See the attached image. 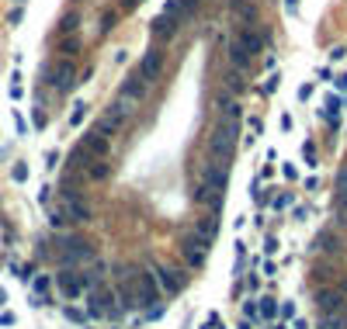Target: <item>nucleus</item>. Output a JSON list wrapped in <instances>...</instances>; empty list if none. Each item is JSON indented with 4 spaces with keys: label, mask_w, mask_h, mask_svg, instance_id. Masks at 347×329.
I'll list each match as a JSON object with an SVG mask.
<instances>
[{
    "label": "nucleus",
    "mask_w": 347,
    "mask_h": 329,
    "mask_svg": "<svg viewBox=\"0 0 347 329\" xmlns=\"http://www.w3.org/2000/svg\"><path fill=\"white\" fill-rule=\"evenodd\" d=\"M215 326H219V316L212 312V316H208V319H205V326H202V329H215Z\"/></svg>",
    "instance_id": "nucleus-28"
},
{
    "label": "nucleus",
    "mask_w": 347,
    "mask_h": 329,
    "mask_svg": "<svg viewBox=\"0 0 347 329\" xmlns=\"http://www.w3.org/2000/svg\"><path fill=\"white\" fill-rule=\"evenodd\" d=\"M337 87H341V90H347V73L341 76V80H337Z\"/></svg>",
    "instance_id": "nucleus-32"
},
{
    "label": "nucleus",
    "mask_w": 347,
    "mask_h": 329,
    "mask_svg": "<svg viewBox=\"0 0 347 329\" xmlns=\"http://www.w3.org/2000/svg\"><path fill=\"white\" fill-rule=\"evenodd\" d=\"M316 246H320L323 253H330V257H334V253H341V239H337V232H334V229L320 232V236H316Z\"/></svg>",
    "instance_id": "nucleus-16"
},
{
    "label": "nucleus",
    "mask_w": 347,
    "mask_h": 329,
    "mask_svg": "<svg viewBox=\"0 0 347 329\" xmlns=\"http://www.w3.org/2000/svg\"><path fill=\"white\" fill-rule=\"evenodd\" d=\"M3 302H7V291H0V305H3Z\"/></svg>",
    "instance_id": "nucleus-34"
},
{
    "label": "nucleus",
    "mask_w": 347,
    "mask_h": 329,
    "mask_svg": "<svg viewBox=\"0 0 347 329\" xmlns=\"http://www.w3.org/2000/svg\"><path fill=\"white\" fill-rule=\"evenodd\" d=\"M115 312H118V305H115V291L97 288V291L90 295V316H115Z\"/></svg>",
    "instance_id": "nucleus-11"
},
{
    "label": "nucleus",
    "mask_w": 347,
    "mask_h": 329,
    "mask_svg": "<svg viewBox=\"0 0 347 329\" xmlns=\"http://www.w3.org/2000/svg\"><path fill=\"white\" fill-rule=\"evenodd\" d=\"M104 156H108V135H104V132H87V135H83V139H80V146H76V153H73V160H76V163H83V160H90V163H94V160H104Z\"/></svg>",
    "instance_id": "nucleus-3"
},
{
    "label": "nucleus",
    "mask_w": 347,
    "mask_h": 329,
    "mask_svg": "<svg viewBox=\"0 0 347 329\" xmlns=\"http://www.w3.org/2000/svg\"><path fill=\"white\" fill-rule=\"evenodd\" d=\"M208 250H212V239H208L198 225H191V229L181 232V253H184V263H188V267H202Z\"/></svg>",
    "instance_id": "nucleus-2"
},
{
    "label": "nucleus",
    "mask_w": 347,
    "mask_h": 329,
    "mask_svg": "<svg viewBox=\"0 0 347 329\" xmlns=\"http://www.w3.org/2000/svg\"><path fill=\"white\" fill-rule=\"evenodd\" d=\"M129 111H132V101H129L125 94H122V97H118V101H115V104H111V108H108L104 115H101V122H97V132H104V135L111 139L115 132L122 129V125H125Z\"/></svg>",
    "instance_id": "nucleus-4"
},
{
    "label": "nucleus",
    "mask_w": 347,
    "mask_h": 329,
    "mask_svg": "<svg viewBox=\"0 0 347 329\" xmlns=\"http://www.w3.org/2000/svg\"><path fill=\"white\" fill-rule=\"evenodd\" d=\"M146 90H149V83H146V80H142L139 73H132V76L125 80V97H129L132 104H139V101L146 97Z\"/></svg>",
    "instance_id": "nucleus-15"
},
{
    "label": "nucleus",
    "mask_w": 347,
    "mask_h": 329,
    "mask_svg": "<svg viewBox=\"0 0 347 329\" xmlns=\"http://www.w3.org/2000/svg\"><path fill=\"white\" fill-rule=\"evenodd\" d=\"M236 139H240V122H219V125L212 129V135H208V153H212V160L229 166V160H233V153H236Z\"/></svg>",
    "instance_id": "nucleus-1"
},
{
    "label": "nucleus",
    "mask_w": 347,
    "mask_h": 329,
    "mask_svg": "<svg viewBox=\"0 0 347 329\" xmlns=\"http://www.w3.org/2000/svg\"><path fill=\"white\" fill-rule=\"evenodd\" d=\"M243 312H247V319H257V316H261V309H257L254 302H247V305H243Z\"/></svg>",
    "instance_id": "nucleus-27"
},
{
    "label": "nucleus",
    "mask_w": 347,
    "mask_h": 329,
    "mask_svg": "<svg viewBox=\"0 0 347 329\" xmlns=\"http://www.w3.org/2000/svg\"><path fill=\"white\" fill-rule=\"evenodd\" d=\"M59 257L63 260H73V263H83V260H94V246L80 236H66L59 243Z\"/></svg>",
    "instance_id": "nucleus-6"
},
{
    "label": "nucleus",
    "mask_w": 347,
    "mask_h": 329,
    "mask_svg": "<svg viewBox=\"0 0 347 329\" xmlns=\"http://www.w3.org/2000/svg\"><path fill=\"white\" fill-rule=\"evenodd\" d=\"M59 28H63V31H73V28H76V14H66V17H63V24H59Z\"/></svg>",
    "instance_id": "nucleus-26"
},
{
    "label": "nucleus",
    "mask_w": 347,
    "mask_h": 329,
    "mask_svg": "<svg viewBox=\"0 0 347 329\" xmlns=\"http://www.w3.org/2000/svg\"><path fill=\"white\" fill-rule=\"evenodd\" d=\"M156 281H160V291H167V295H177L181 284H184L181 270H174V267H160L156 270Z\"/></svg>",
    "instance_id": "nucleus-12"
},
{
    "label": "nucleus",
    "mask_w": 347,
    "mask_h": 329,
    "mask_svg": "<svg viewBox=\"0 0 347 329\" xmlns=\"http://www.w3.org/2000/svg\"><path fill=\"white\" fill-rule=\"evenodd\" d=\"M76 83V73H73V63L69 59H63V63H56V69H52V87L56 90H69Z\"/></svg>",
    "instance_id": "nucleus-14"
},
{
    "label": "nucleus",
    "mask_w": 347,
    "mask_h": 329,
    "mask_svg": "<svg viewBox=\"0 0 347 329\" xmlns=\"http://www.w3.org/2000/svg\"><path fill=\"white\" fill-rule=\"evenodd\" d=\"M139 0H122V7H136Z\"/></svg>",
    "instance_id": "nucleus-33"
},
{
    "label": "nucleus",
    "mask_w": 347,
    "mask_h": 329,
    "mask_svg": "<svg viewBox=\"0 0 347 329\" xmlns=\"http://www.w3.org/2000/svg\"><path fill=\"white\" fill-rule=\"evenodd\" d=\"M316 305H320L323 319H330V316H341V309H344V291H341V288H327V291H320Z\"/></svg>",
    "instance_id": "nucleus-9"
},
{
    "label": "nucleus",
    "mask_w": 347,
    "mask_h": 329,
    "mask_svg": "<svg viewBox=\"0 0 347 329\" xmlns=\"http://www.w3.org/2000/svg\"><path fill=\"white\" fill-rule=\"evenodd\" d=\"M236 14H243V17H247V24H254V17H257V10H254L250 3H240V0H236Z\"/></svg>",
    "instance_id": "nucleus-22"
},
{
    "label": "nucleus",
    "mask_w": 347,
    "mask_h": 329,
    "mask_svg": "<svg viewBox=\"0 0 347 329\" xmlns=\"http://www.w3.org/2000/svg\"><path fill=\"white\" fill-rule=\"evenodd\" d=\"M83 115H87V104H76V111H73V118H69V122H73V125H80V122H83Z\"/></svg>",
    "instance_id": "nucleus-23"
},
{
    "label": "nucleus",
    "mask_w": 347,
    "mask_h": 329,
    "mask_svg": "<svg viewBox=\"0 0 347 329\" xmlns=\"http://www.w3.org/2000/svg\"><path fill=\"white\" fill-rule=\"evenodd\" d=\"M153 31H156L160 38H170V35H174V17H170V14L156 17V21H153Z\"/></svg>",
    "instance_id": "nucleus-17"
},
{
    "label": "nucleus",
    "mask_w": 347,
    "mask_h": 329,
    "mask_svg": "<svg viewBox=\"0 0 347 329\" xmlns=\"http://www.w3.org/2000/svg\"><path fill=\"white\" fill-rule=\"evenodd\" d=\"M229 59H233V66H250V56H247L236 42H229Z\"/></svg>",
    "instance_id": "nucleus-19"
},
{
    "label": "nucleus",
    "mask_w": 347,
    "mask_h": 329,
    "mask_svg": "<svg viewBox=\"0 0 347 329\" xmlns=\"http://www.w3.org/2000/svg\"><path fill=\"white\" fill-rule=\"evenodd\" d=\"M233 42H236V45H240V49H243V52H247L250 59H254V56H257V52L264 49V35H261V31H257L254 24H243V28H240V31L233 35Z\"/></svg>",
    "instance_id": "nucleus-8"
},
{
    "label": "nucleus",
    "mask_w": 347,
    "mask_h": 329,
    "mask_svg": "<svg viewBox=\"0 0 347 329\" xmlns=\"http://www.w3.org/2000/svg\"><path fill=\"white\" fill-rule=\"evenodd\" d=\"M181 7H184V10H188V14H191V10H195V7H198V0H181Z\"/></svg>",
    "instance_id": "nucleus-31"
},
{
    "label": "nucleus",
    "mask_w": 347,
    "mask_h": 329,
    "mask_svg": "<svg viewBox=\"0 0 347 329\" xmlns=\"http://www.w3.org/2000/svg\"><path fill=\"white\" fill-rule=\"evenodd\" d=\"M160 69H163V56H160V52H146L136 73L142 76V80H146V83H153V80L160 76Z\"/></svg>",
    "instance_id": "nucleus-13"
},
{
    "label": "nucleus",
    "mask_w": 347,
    "mask_h": 329,
    "mask_svg": "<svg viewBox=\"0 0 347 329\" xmlns=\"http://www.w3.org/2000/svg\"><path fill=\"white\" fill-rule=\"evenodd\" d=\"M257 309H261V316H264V319H275V316H278L275 298H261V305H257Z\"/></svg>",
    "instance_id": "nucleus-21"
},
{
    "label": "nucleus",
    "mask_w": 347,
    "mask_h": 329,
    "mask_svg": "<svg viewBox=\"0 0 347 329\" xmlns=\"http://www.w3.org/2000/svg\"><path fill=\"white\" fill-rule=\"evenodd\" d=\"M219 122H240V104H236V101H222Z\"/></svg>",
    "instance_id": "nucleus-18"
},
{
    "label": "nucleus",
    "mask_w": 347,
    "mask_h": 329,
    "mask_svg": "<svg viewBox=\"0 0 347 329\" xmlns=\"http://www.w3.org/2000/svg\"><path fill=\"white\" fill-rule=\"evenodd\" d=\"M59 211L66 215L69 222H90V204H87V197L80 194H63V204H59Z\"/></svg>",
    "instance_id": "nucleus-7"
},
{
    "label": "nucleus",
    "mask_w": 347,
    "mask_h": 329,
    "mask_svg": "<svg viewBox=\"0 0 347 329\" xmlns=\"http://www.w3.org/2000/svg\"><path fill=\"white\" fill-rule=\"evenodd\" d=\"M87 173H90V180H104V177H108V163H104V160H94V163L87 166Z\"/></svg>",
    "instance_id": "nucleus-20"
},
{
    "label": "nucleus",
    "mask_w": 347,
    "mask_h": 329,
    "mask_svg": "<svg viewBox=\"0 0 347 329\" xmlns=\"http://www.w3.org/2000/svg\"><path fill=\"white\" fill-rule=\"evenodd\" d=\"M56 284H59V291H63L66 298H80V295H83V288H87V274H76V270H63V274L56 277Z\"/></svg>",
    "instance_id": "nucleus-10"
},
{
    "label": "nucleus",
    "mask_w": 347,
    "mask_h": 329,
    "mask_svg": "<svg viewBox=\"0 0 347 329\" xmlns=\"http://www.w3.org/2000/svg\"><path fill=\"white\" fill-rule=\"evenodd\" d=\"M132 284H136L139 305H153V302H160V281H156V270H136V274H132Z\"/></svg>",
    "instance_id": "nucleus-5"
},
{
    "label": "nucleus",
    "mask_w": 347,
    "mask_h": 329,
    "mask_svg": "<svg viewBox=\"0 0 347 329\" xmlns=\"http://www.w3.org/2000/svg\"><path fill=\"white\" fill-rule=\"evenodd\" d=\"M76 49H80V42H76V38L63 42V52H66V56H76Z\"/></svg>",
    "instance_id": "nucleus-25"
},
{
    "label": "nucleus",
    "mask_w": 347,
    "mask_h": 329,
    "mask_svg": "<svg viewBox=\"0 0 347 329\" xmlns=\"http://www.w3.org/2000/svg\"><path fill=\"white\" fill-rule=\"evenodd\" d=\"M0 326H14V316L10 312H0Z\"/></svg>",
    "instance_id": "nucleus-29"
},
{
    "label": "nucleus",
    "mask_w": 347,
    "mask_h": 329,
    "mask_svg": "<svg viewBox=\"0 0 347 329\" xmlns=\"http://www.w3.org/2000/svg\"><path fill=\"white\" fill-rule=\"evenodd\" d=\"M14 180H17V184H21V180H28V166H24V163H17V166H14Z\"/></svg>",
    "instance_id": "nucleus-24"
},
{
    "label": "nucleus",
    "mask_w": 347,
    "mask_h": 329,
    "mask_svg": "<svg viewBox=\"0 0 347 329\" xmlns=\"http://www.w3.org/2000/svg\"><path fill=\"white\" fill-rule=\"evenodd\" d=\"M264 250H268V253H275V250H278V239H275V236H268V243H264Z\"/></svg>",
    "instance_id": "nucleus-30"
}]
</instances>
